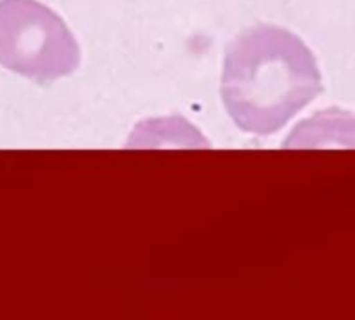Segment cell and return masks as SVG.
<instances>
[{
    "label": "cell",
    "instance_id": "cell-2",
    "mask_svg": "<svg viewBox=\"0 0 355 320\" xmlns=\"http://www.w3.org/2000/svg\"><path fill=\"white\" fill-rule=\"evenodd\" d=\"M81 60L67 23L37 0H0V65L6 71L50 83L71 75Z\"/></svg>",
    "mask_w": 355,
    "mask_h": 320
},
{
    "label": "cell",
    "instance_id": "cell-1",
    "mask_svg": "<svg viewBox=\"0 0 355 320\" xmlns=\"http://www.w3.org/2000/svg\"><path fill=\"white\" fill-rule=\"evenodd\" d=\"M322 92L312 50L293 31L254 25L225 52L220 96L235 125L254 135H272Z\"/></svg>",
    "mask_w": 355,
    "mask_h": 320
}]
</instances>
